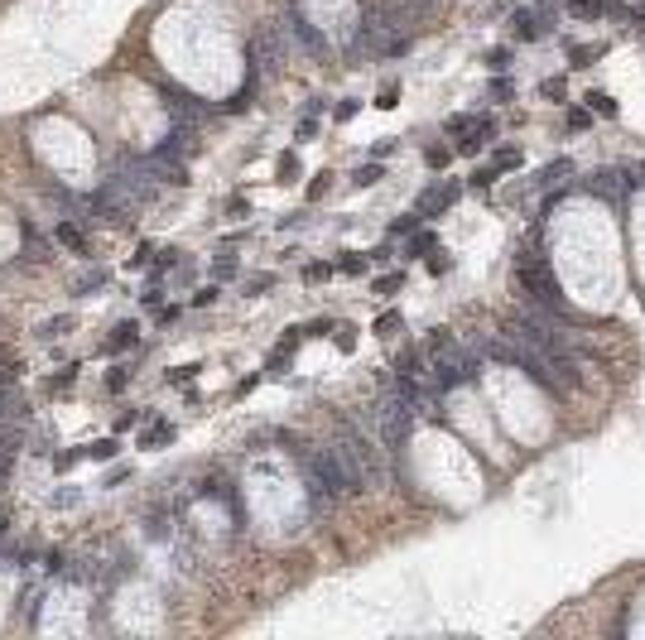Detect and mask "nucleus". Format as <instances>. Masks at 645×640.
<instances>
[{
    "label": "nucleus",
    "mask_w": 645,
    "mask_h": 640,
    "mask_svg": "<svg viewBox=\"0 0 645 640\" xmlns=\"http://www.w3.org/2000/svg\"><path fill=\"white\" fill-rule=\"evenodd\" d=\"M303 491H308V510L313 515H327L332 501L351 491L347 472H342V462L332 448H318V453H303Z\"/></svg>",
    "instance_id": "nucleus-1"
},
{
    "label": "nucleus",
    "mask_w": 645,
    "mask_h": 640,
    "mask_svg": "<svg viewBox=\"0 0 645 640\" xmlns=\"http://www.w3.org/2000/svg\"><path fill=\"white\" fill-rule=\"evenodd\" d=\"M515 279H520V289H525V298L535 308L554 313V318H568V298L559 294V279H554V270H549V260L539 250H520L515 255Z\"/></svg>",
    "instance_id": "nucleus-2"
},
{
    "label": "nucleus",
    "mask_w": 645,
    "mask_h": 640,
    "mask_svg": "<svg viewBox=\"0 0 645 640\" xmlns=\"http://www.w3.org/2000/svg\"><path fill=\"white\" fill-rule=\"evenodd\" d=\"M284 58H289V39H284V29H279V25H260L251 39H246V63H251V78L265 82L270 73H279V68H284Z\"/></svg>",
    "instance_id": "nucleus-3"
},
{
    "label": "nucleus",
    "mask_w": 645,
    "mask_h": 640,
    "mask_svg": "<svg viewBox=\"0 0 645 640\" xmlns=\"http://www.w3.org/2000/svg\"><path fill=\"white\" fill-rule=\"evenodd\" d=\"M332 453L342 462V472H347L351 491H361L366 481H376V448L366 443V433H356V428H342V438L332 443Z\"/></svg>",
    "instance_id": "nucleus-4"
},
{
    "label": "nucleus",
    "mask_w": 645,
    "mask_h": 640,
    "mask_svg": "<svg viewBox=\"0 0 645 640\" xmlns=\"http://www.w3.org/2000/svg\"><path fill=\"white\" fill-rule=\"evenodd\" d=\"M284 34L294 39L299 49H308L313 58L327 54V34H322V29L303 15V5H299V0H284Z\"/></svg>",
    "instance_id": "nucleus-5"
},
{
    "label": "nucleus",
    "mask_w": 645,
    "mask_h": 640,
    "mask_svg": "<svg viewBox=\"0 0 645 640\" xmlns=\"http://www.w3.org/2000/svg\"><path fill=\"white\" fill-rule=\"evenodd\" d=\"M164 107H169V121H198L203 116V102L193 97L188 87H179V82H164Z\"/></svg>",
    "instance_id": "nucleus-6"
},
{
    "label": "nucleus",
    "mask_w": 645,
    "mask_h": 640,
    "mask_svg": "<svg viewBox=\"0 0 645 640\" xmlns=\"http://www.w3.org/2000/svg\"><path fill=\"white\" fill-rule=\"evenodd\" d=\"M583 188L597 193V198H607V203H617L621 193L631 188V174H621V169H597L592 179H583Z\"/></svg>",
    "instance_id": "nucleus-7"
},
{
    "label": "nucleus",
    "mask_w": 645,
    "mask_h": 640,
    "mask_svg": "<svg viewBox=\"0 0 645 640\" xmlns=\"http://www.w3.org/2000/svg\"><path fill=\"white\" fill-rule=\"evenodd\" d=\"M457 198H462V183H443V188H429L424 198H419V217H438L448 212Z\"/></svg>",
    "instance_id": "nucleus-8"
},
{
    "label": "nucleus",
    "mask_w": 645,
    "mask_h": 640,
    "mask_svg": "<svg viewBox=\"0 0 645 640\" xmlns=\"http://www.w3.org/2000/svg\"><path fill=\"white\" fill-rule=\"evenodd\" d=\"M491 135H496V121H491V116H482V121H472V135H467L457 150H462V155H477V150H482Z\"/></svg>",
    "instance_id": "nucleus-9"
},
{
    "label": "nucleus",
    "mask_w": 645,
    "mask_h": 640,
    "mask_svg": "<svg viewBox=\"0 0 645 640\" xmlns=\"http://www.w3.org/2000/svg\"><path fill=\"white\" fill-rule=\"evenodd\" d=\"M511 25H515V39H525V44L544 34V25H539V15H535V10H515V15H511Z\"/></svg>",
    "instance_id": "nucleus-10"
},
{
    "label": "nucleus",
    "mask_w": 645,
    "mask_h": 640,
    "mask_svg": "<svg viewBox=\"0 0 645 640\" xmlns=\"http://www.w3.org/2000/svg\"><path fill=\"white\" fill-rule=\"evenodd\" d=\"M568 10H573V15H583V20H592V15L617 10V0H568Z\"/></svg>",
    "instance_id": "nucleus-11"
},
{
    "label": "nucleus",
    "mask_w": 645,
    "mask_h": 640,
    "mask_svg": "<svg viewBox=\"0 0 645 640\" xmlns=\"http://www.w3.org/2000/svg\"><path fill=\"white\" fill-rule=\"evenodd\" d=\"M54 236L63 241V246H73L78 255H87V241H82V231L73 227V222H58V227H54Z\"/></svg>",
    "instance_id": "nucleus-12"
},
{
    "label": "nucleus",
    "mask_w": 645,
    "mask_h": 640,
    "mask_svg": "<svg viewBox=\"0 0 645 640\" xmlns=\"http://www.w3.org/2000/svg\"><path fill=\"white\" fill-rule=\"evenodd\" d=\"M568 169H573V164L568 159H559V164H549V169H539V179H535V188H554L559 183V179H564Z\"/></svg>",
    "instance_id": "nucleus-13"
},
{
    "label": "nucleus",
    "mask_w": 645,
    "mask_h": 640,
    "mask_svg": "<svg viewBox=\"0 0 645 640\" xmlns=\"http://www.w3.org/2000/svg\"><path fill=\"white\" fill-rule=\"evenodd\" d=\"M419 222H424L419 212H404V217H395V222H390V236H414V231H419Z\"/></svg>",
    "instance_id": "nucleus-14"
},
{
    "label": "nucleus",
    "mask_w": 645,
    "mask_h": 640,
    "mask_svg": "<svg viewBox=\"0 0 645 640\" xmlns=\"http://www.w3.org/2000/svg\"><path fill=\"white\" fill-rule=\"evenodd\" d=\"M380 179H385V169H380V159H371V164H361V169H356V183H361V188L380 183Z\"/></svg>",
    "instance_id": "nucleus-15"
},
{
    "label": "nucleus",
    "mask_w": 645,
    "mask_h": 640,
    "mask_svg": "<svg viewBox=\"0 0 645 640\" xmlns=\"http://www.w3.org/2000/svg\"><path fill=\"white\" fill-rule=\"evenodd\" d=\"M107 347H111V351H126V347H135V322H121V327H116V337H111Z\"/></svg>",
    "instance_id": "nucleus-16"
},
{
    "label": "nucleus",
    "mask_w": 645,
    "mask_h": 640,
    "mask_svg": "<svg viewBox=\"0 0 645 640\" xmlns=\"http://www.w3.org/2000/svg\"><path fill=\"white\" fill-rule=\"evenodd\" d=\"M588 111H597V116H617V102H612L607 92H588Z\"/></svg>",
    "instance_id": "nucleus-17"
},
{
    "label": "nucleus",
    "mask_w": 645,
    "mask_h": 640,
    "mask_svg": "<svg viewBox=\"0 0 645 640\" xmlns=\"http://www.w3.org/2000/svg\"><path fill=\"white\" fill-rule=\"evenodd\" d=\"M116 438H102V443H92V448H82V457H97V462H107V457H116Z\"/></svg>",
    "instance_id": "nucleus-18"
},
{
    "label": "nucleus",
    "mask_w": 645,
    "mask_h": 640,
    "mask_svg": "<svg viewBox=\"0 0 645 640\" xmlns=\"http://www.w3.org/2000/svg\"><path fill=\"white\" fill-rule=\"evenodd\" d=\"M433 246H438V241H433L429 231H414V236H409V255H429Z\"/></svg>",
    "instance_id": "nucleus-19"
},
{
    "label": "nucleus",
    "mask_w": 645,
    "mask_h": 640,
    "mask_svg": "<svg viewBox=\"0 0 645 640\" xmlns=\"http://www.w3.org/2000/svg\"><path fill=\"white\" fill-rule=\"evenodd\" d=\"M588 126H592V111H588V107H573V111H568V131H588Z\"/></svg>",
    "instance_id": "nucleus-20"
},
{
    "label": "nucleus",
    "mask_w": 645,
    "mask_h": 640,
    "mask_svg": "<svg viewBox=\"0 0 645 640\" xmlns=\"http://www.w3.org/2000/svg\"><path fill=\"white\" fill-rule=\"evenodd\" d=\"M429 270H433V274H448V270H453V260L443 255V246H433V250H429Z\"/></svg>",
    "instance_id": "nucleus-21"
},
{
    "label": "nucleus",
    "mask_w": 645,
    "mask_h": 640,
    "mask_svg": "<svg viewBox=\"0 0 645 640\" xmlns=\"http://www.w3.org/2000/svg\"><path fill=\"white\" fill-rule=\"evenodd\" d=\"M424 159H429V169H448V159H453V150H443V145H433V150L424 155Z\"/></svg>",
    "instance_id": "nucleus-22"
},
{
    "label": "nucleus",
    "mask_w": 645,
    "mask_h": 640,
    "mask_svg": "<svg viewBox=\"0 0 645 640\" xmlns=\"http://www.w3.org/2000/svg\"><path fill=\"white\" fill-rule=\"evenodd\" d=\"M164 438H174V428H169V424H155L150 433H145V448H155V443H164Z\"/></svg>",
    "instance_id": "nucleus-23"
},
{
    "label": "nucleus",
    "mask_w": 645,
    "mask_h": 640,
    "mask_svg": "<svg viewBox=\"0 0 645 640\" xmlns=\"http://www.w3.org/2000/svg\"><path fill=\"white\" fill-rule=\"evenodd\" d=\"M496 174H501L496 164H486V169H477V174H472V188H491V179H496Z\"/></svg>",
    "instance_id": "nucleus-24"
},
{
    "label": "nucleus",
    "mask_w": 645,
    "mask_h": 640,
    "mask_svg": "<svg viewBox=\"0 0 645 640\" xmlns=\"http://www.w3.org/2000/svg\"><path fill=\"white\" fill-rule=\"evenodd\" d=\"M506 63H511V54H506V49H491V54H486V68H491V73H501Z\"/></svg>",
    "instance_id": "nucleus-25"
},
{
    "label": "nucleus",
    "mask_w": 645,
    "mask_h": 640,
    "mask_svg": "<svg viewBox=\"0 0 645 640\" xmlns=\"http://www.w3.org/2000/svg\"><path fill=\"white\" fill-rule=\"evenodd\" d=\"M400 284H404V274H385V279L376 284V294H385V298H390V294L400 289Z\"/></svg>",
    "instance_id": "nucleus-26"
},
{
    "label": "nucleus",
    "mask_w": 645,
    "mask_h": 640,
    "mask_svg": "<svg viewBox=\"0 0 645 640\" xmlns=\"http://www.w3.org/2000/svg\"><path fill=\"white\" fill-rule=\"evenodd\" d=\"M395 97H400V87H395V82H385V87H380V97H376V107H395Z\"/></svg>",
    "instance_id": "nucleus-27"
},
{
    "label": "nucleus",
    "mask_w": 645,
    "mask_h": 640,
    "mask_svg": "<svg viewBox=\"0 0 645 640\" xmlns=\"http://www.w3.org/2000/svg\"><path fill=\"white\" fill-rule=\"evenodd\" d=\"M395 327H400V318H395V313H385V318L376 322V332H380V337H395Z\"/></svg>",
    "instance_id": "nucleus-28"
},
{
    "label": "nucleus",
    "mask_w": 645,
    "mask_h": 640,
    "mask_svg": "<svg viewBox=\"0 0 645 640\" xmlns=\"http://www.w3.org/2000/svg\"><path fill=\"white\" fill-rule=\"evenodd\" d=\"M299 174V159L294 155H284V159H279V179H284V183H289V179H294Z\"/></svg>",
    "instance_id": "nucleus-29"
},
{
    "label": "nucleus",
    "mask_w": 645,
    "mask_h": 640,
    "mask_svg": "<svg viewBox=\"0 0 645 640\" xmlns=\"http://www.w3.org/2000/svg\"><path fill=\"white\" fill-rule=\"evenodd\" d=\"M395 145H400V140H380V145H371V159H385V155H395Z\"/></svg>",
    "instance_id": "nucleus-30"
},
{
    "label": "nucleus",
    "mask_w": 645,
    "mask_h": 640,
    "mask_svg": "<svg viewBox=\"0 0 645 640\" xmlns=\"http://www.w3.org/2000/svg\"><path fill=\"white\" fill-rule=\"evenodd\" d=\"M327 270H332V265H308V270H303V279L318 284V279H327Z\"/></svg>",
    "instance_id": "nucleus-31"
},
{
    "label": "nucleus",
    "mask_w": 645,
    "mask_h": 640,
    "mask_svg": "<svg viewBox=\"0 0 645 640\" xmlns=\"http://www.w3.org/2000/svg\"><path fill=\"white\" fill-rule=\"evenodd\" d=\"M626 20H631V25H636V29L645 34V5H636V10H626Z\"/></svg>",
    "instance_id": "nucleus-32"
},
{
    "label": "nucleus",
    "mask_w": 645,
    "mask_h": 640,
    "mask_svg": "<svg viewBox=\"0 0 645 640\" xmlns=\"http://www.w3.org/2000/svg\"><path fill=\"white\" fill-rule=\"evenodd\" d=\"M351 342H356V337H351V327H337V347L351 351Z\"/></svg>",
    "instance_id": "nucleus-33"
},
{
    "label": "nucleus",
    "mask_w": 645,
    "mask_h": 640,
    "mask_svg": "<svg viewBox=\"0 0 645 640\" xmlns=\"http://www.w3.org/2000/svg\"><path fill=\"white\" fill-rule=\"evenodd\" d=\"M332 116H337V121H351V116H356V102H342V107L332 111Z\"/></svg>",
    "instance_id": "nucleus-34"
},
{
    "label": "nucleus",
    "mask_w": 645,
    "mask_h": 640,
    "mask_svg": "<svg viewBox=\"0 0 645 640\" xmlns=\"http://www.w3.org/2000/svg\"><path fill=\"white\" fill-rule=\"evenodd\" d=\"M342 270H347V274H361V270H366V260H356V255H347V260H342Z\"/></svg>",
    "instance_id": "nucleus-35"
},
{
    "label": "nucleus",
    "mask_w": 645,
    "mask_h": 640,
    "mask_svg": "<svg viewBox=\"0 0 645 640\" xmlns=\"http://www.w3.org/2000/svg\"><path fill=\"white\" fill-rule=\"evenodd\" d=\"M10 380H15V366H10V361H0V385H10Z\"/></svg>",
    "instance_id": "nucleus-36"
},
{
    "label": "nucleus",
    "mask_w": 645,
    "mask_h": 640,
    "mask_svg": "<svg viewBox=\"0 0 645 640\" xmlns=\"http://www.w3.org/2000/svg\"><path fill=\"white\" fill-rule=\"evenodd\" d=\"M404 5H409V10H424V5H433V0H404Z\"/></svg>",
    "instance_id": "nucleus-37"
}]
</instances>
